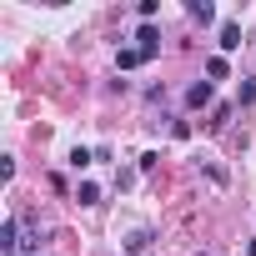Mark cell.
<instances>
[{
	"label": "cell",
	"mask_w": 256,
	"mask_h": 256,
	"mask_svg": "<svg viewBox=\"0 0 256 256\" xmlns=\"http://www.w3.org/2000/svg\"><path fill=\"white\" fill-rule=\"evenodd\" d=\"M136 40H141V46H136V50H141V56H146V60H151V56H156V50H161V30H156V26H141V36H136Z\"/></svg>",
	"instance_id": "cell-1"
},
{
	"label": "cell",
	"mask_w": 256,
	"mask_h": 256,
	"mask_svg": "<svg viewBox=\"0 0 256 256\" xmlns=\"http://www.w3.org/2000/svg\"><path fill=\"white\" fill-rule=\"evenodd\" d=\"M206 100H211V80H196V86L186 90V106H191V110H201Z\"/></svg>",
	"instance_id": "cell-2"
},
{
	"label": "cell",
	"mask_w": 256,
	"mask_h": 256,
	"mask_svg": "<svg viewBox=\"0 0 256 256\" xmlns=\"http://www.w3.org/2000/svg\"><path fill=\"white\" fill-rule=\"evenodd\" d=\"M16 246H20V231H16V221H6V226H0V251L16 256Z\"/></svg>",
	"instance_id": "cell-3"
},
{
	"label": "cell",
	"mask_w": 256,
	"mask_h": 256,
	"mask_svg": "<svg viewBox=\"0 0 256 256\" xmlns=\"http://www.w3.org/2000/svg\"><path fill=\"white\" fill-rule=\"evenodd\" d=\"M116 66H120V70H136V66H146V56L131 46V50H120V56H116Z\"/></svg>",
	"instance_id": "cell-4"
},
{
	"label": "cell",
	"mask_w": 256,
	"mask_h": 256,
	"mask_svg": "<svg viewBox=\"0 0 256 256\" xmlns=\"http://www.w3.org/2000/svg\"><path fill=\"white\" fill-rule=\"evenodd\" d=\"M76 201H80V206H96V201H100L96 181H80V186H76Z\"/></svg>",
	"instance_id": "cell-5"
},
{
	"label": "cell",
	"mask_w": 256,
	"mask_h": 256,
	"mask_svg": "<svg viewBox=\"0 0 256 256\" xmlns=\"http://www.w3.org/2000/svg\"><path fill=\"white\" fill-rule=\"evenodd\" d=\"M191 20H201V26H211V20H216V10L206 6V0H191Z\"/></svg>",
	"instance_id": "cell-6"
},
{
	"label": "cell",
	"mask_w": 256,
	"mask_h": 256,
	"mask_svg": "<svg viewBox=\"0 0 256 256\" xmlns=\"http://www.w3.org/2000/svg\"><path fill=\"white\" fill-rule=\"evenodd\" d=\"M241 46V26H221V50H236Z\"/></svg>",
	"instance_id": "cell-7"
},
{
	"label": "cell",
	"mask_w": 256,
	"mask_h": 256,
	"mask_svg": "<svg viewBox=\"0 0 256 256\" xmlns=\"http://www.w3.org/2000/svg\"><path fill=\"white\" fill-rule=\"evenodd\" d=\"M206 76H211V80H226V60L211 56V60H206Z\"/></svg>",
	"instance_id": "cell-8"
},
{
	"label": "cell",
	"mask_w": 256,
	"mask_h": 256,
	"mask_svg": "<svg viewBox=\"0 0 256 256\" xmlns=\"http://www.w3.org/2000/svg\"><path fill=\"white\" fill-rule=\"evenodd\" d=\"M70 166H76V171H86V166H90V151H86V146H76V151H70Z\"/></svg>",
	"instance_id": "cell-9"
},
{
	"label": "cell",
	"mask_w": 256,
	"mask_h": 256,
	"mask_svg": "<svg viewBox=\"0 0 256 256\" xmlns=\"http://www.w3.org/2000/svg\"><path fill=\"white\" fill-rule=\"evenodd\" d=\"M251 256H256V241H251Z\"/></svg>",
	"instance_id": "cell-10"
}]
</instances>
